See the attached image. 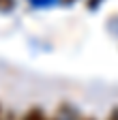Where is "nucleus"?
Wrapping results in <instances>:
<instances>
[{"label":"nucleus","instance_id":"nucleus-1","mask_svg":"<svg viewBox=\"0 0 118 120\" xmlns=\"http://www.w3.org/2000/svg\"><path fill=\"white\" fill-rule=\"evenodd\" d=\"M24 120H49V118H45V114H43L39 107H34V109H30L24 116Z\"/></svg>","mask_w":118,"mask_h":120},{"label":"nucleus","instance_id":"nucleus-2","mask_svg":"<svg viewBox=\"0 0 118 120\" xmlns=\"http://www.w3.org/2000/svg\"><path fill=\"white\" fill-rule=\"evenodd\" d=\"M107 120H118V109H114V112L110 114V118H107Z\"/></svg>","mask_w":118,"mask_h":120},{"label":"nucleus","instance_id":"nucleus-3","mask_svg":"<svg viewBox=\"0 0 118 120\" xmlns=\"http://www.w3.org/2000/svg\"><path fill=\"white\" fill-rule=\"evenodd\" d=\"M0 120H2V109H0Z\"/></svg>","mask_w":118,"mask_h":120},{"label":"nucleus","instance_id":"nucleus-4","mask_svg":"<svg viewBox=\"0 0 118 120\" xmlns=\"http://www.w3.org/2000/svg\"><path fill=\"white\" fill-rule=\"evenodd\" d=\"M86 120H95V118H86Z\"/></svg>","mask_w":118,"mask_h":120}]
</instances>
